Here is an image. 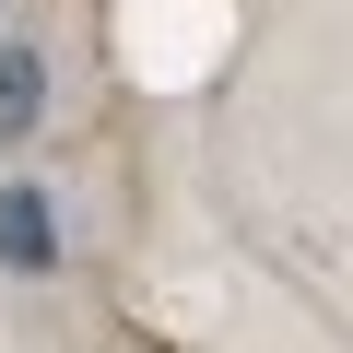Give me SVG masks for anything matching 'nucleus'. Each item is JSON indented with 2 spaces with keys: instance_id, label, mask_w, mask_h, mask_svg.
Returning a JSON list of instances; mask_svg holds the SVG:
<instances>
[{
  "instance_id": "f03ea898",
  "label": "nucleus",
  "mask_w": 353,
  "mask_h": 353,
  "mask_svg": "<svg viewBox=\"0 0 353 353\" xmlns=\"http://www.w3.org/2000/svg\"><path fill=\"white\" fill-rule=\"evenodd\" d=\"M48 118V59L36 48H0V141H24Z\"/></svg>"
},
{
  "instance_id": "f257e3e1",
  "label": "nucleus",
  "mask_w": 353,
  "mask_h": 353,
  "mask_svg": "<svg viewBox=\"0 0 353 353\" xmlns=\"http://www.w3.org/2000/svg\"><path fill=\"white\" fill-rule=\"evenodd\" d=\"M0 259H12V271H59V212H48V189H0Z\"/></svg>"
}]
</instances>
